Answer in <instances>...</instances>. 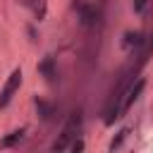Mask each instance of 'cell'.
I'll use <instances>...</instances> for the list:
<instances>
[{
    "instance_id": "6da1fadb",
    "label": "cell",
    "mask_w": 153,
    "mask_h": 153,
    "mask_svg": "<svg viewBox=\"0 0 153 153\" xmlns=\"http://www.w3.org/2000/svg\"><path fill=\"white\" fill-rule=\"evenodd\" d=\"M79 131H81V112H72L69 120L65 122L57 141L53 143V151H65V148H69V143L79 136Z\"/></svg>"
},
{
    "instance_id": "7a4b0ae2",
    "label": "cell",
    "mask_w": 153,
    "mask_h": 153,
    "mask_svg": "<svg viewBox=\"0 0 153 153\" xmlns=\"http://www.w3.org/2000/svg\"><path fill=\"white\" fill-rule=\"evenodd\" d=\"M143 86H146V81H143V79H136V81H134V84H131V86L127 88L124 98H122V100H120V103L115 105V110H112V115H110V117L105 120V124H112V122H115V120H117V117H120L122 112H127V110H129V105H131V103H134V100H136V98L141 96Z\"/></svg>"
},
{
    "instance_id": "3957f363",
    "label": "cell",
    "mask_w": 153,
    "mask_h": 153,
    "mask_svg": "<svg viewBox=\"0 0 153 153\" xmlns=\"http://www.w3.org/2000/svg\"><path fill=\"white\" fill-rule=\"evenodd\" d=\"M19 84H22V69H14V72L10 74V79L5 81L2 91H0V108H5V105L12 100V96H14V91L19 88Z\"/></svg>"
},
{
    "instance_id": "277c9868",
    "label": "cell",
    "mask_w": 153,
    "mask_h": 153,
    "mask_svg": "<svg viewBox=\"0 0 153 153\" xmlns=\"http://www.w3.org/2000/svg\"><path fill=\"white\" fill-rule=\"evenodd\" d=\"M74 7L79 10V17H81V24H86V26H91V24H96V10H93L91 5H86L84 0H74Z\"/></svg>"
},
{
    "instance_id": "5b68a950",
    "label": "cell",
    "mask_w": 153,
    "mask_h": 153,
    "mask_svg": "<svg viewBox=\"0 0 153 153\" xmlns=\"http://www.w3.org/2000/svg\"><path fill=\"white\" fill-rule=\"evenodd\" d=\"M38 72H41L48 81H53V79H55V62H53V57H43L41 65H38Z\"/></svg>"
},
{
    "instance_id": "8992f818",
    "label": "cell",
    "mask_w": 153,
    "mask_h": 153,
    "mask_svg": "<svg viewBox=\"0 0 153 153\" xmlns=\"http://www.w3.org/2000/svg\"><path fill=\"white\" fill-rule=\"evenodd\" d=\"M22 136H24V129H17V131L7 134L5 139H0V148H10V146L19 143V141H22Z\"/></svg>"
},
{
    "instance_id": "52a82bcc",
    "label": "cell",
    "mask_w": 153,
    "mask_h": 153,
    "mask_svg": "<svg viewBox=\"0 0 153 153\" xmlns=\"http://www.w3.org/2000/svg\"><path fill=\"white\" fill-rule=\"evenodd\" d=\"M36 108H38V115H41L43 120H50V117H53V105H48V103H43V100H36Z\"/></svg>"
},
{
    "instance_id": "ba28073f",
    "label": "cell",
    "mask_w": 153,
    "mask_h": 153,
    "mask_svg": "<svg viewBox=\"0 0 153 153\" xmlns=\"http://www.w3.org/2000/svg\"><path fill=\"white\" fill-rule=\"evenodd\" d=\"M141 41H143V36H141L139 31H136V33H127V36H124V43H127V45H141Z\"/></svg>"
},
{
    "instance_id": "9c48e42d",
    "label": "cell",
    "mask_w": 153,
    "mask_h": 153,
    "mask_svg": "<svg viewBox=\"0 0 153 153\" xmlns=\"http://www.w3.org/2000/svg\"><path fill=\"white\" fill-rule=\"evenodd\" d=\"M127 134H129V129H122V131L117 134V139H112V143H110V151H115V148H120V146H122V141L127 139Z\"/></svg>"
},
{
    "instance_id": "30bf717a",
    "label": "cell",
    "mask_w": 153,
    "mask_h": 153,
    "mask_svg": "<svg viewBox=\"0 0 153 153\" xmlns=\"http://www.w3.org/2000/svg\"><path fill=\"white\" fill-rule=\"evenodd\" d=\"M69 148H72V151H84V141H81V139H74V141L69 143Z\"/></svg>"
},
{
    "instance_id": "8fae6325",
    "label": "cell",
    "mask_w": 153,
    "mask_h": 153,
    "mask_svg": "<svg viewBox=\"0 0 153 153\" xmlns=\"http://www.w3.org/2000/svg\"><path fill=\"white\" fill-rule=\"evenodd\" d=\"M143 7H146V0H134V10L136 12H141Z\"/></svg>"
}]
</instances>
